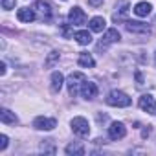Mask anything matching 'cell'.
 <instances>
[{
	"label": "cell",
	"mask_w": 156,
	"mask_h": 156,
	"mask_svg": "<svg viewBox=\"0 0 156 156\" xmlns=\"http://www.w3.org/2000/svg\"><path fill=\"white\" fill-rule=\"evenodd\" d=\"M0 75H6V62H0Z\"/></svg>",
	"instance_id": "83f0119b"
},
{
	"label": "cell",
	"mask_w": 156,
	"mask_h": 156,
	"mask_svg": "<svg viewBox=\"0 0 156 156\" xmlns=\"http://www.w3.org/2000/svg\"><path fill=\"white\" fill-rule=\"evenodd\" d=\"M90 30L94 31V33H101V31H105V28H107V22H105V19L103 17H94V19H90Z\"/></svg>",
	"instance_id": "e0dca14e"
},
{
	"label": "cell",
	"mask_w": 156,
	"mask_h": 156,
	"mask_svg": "<svg viewBox=\"0 0 156 156\" xmlns=\"http://www.w3.org/2000/svg\"><path fill=\"white\" fill-rule=\"evenodd\" d=\"M154 64H156V53H154Z\"/></svg>",
	"instance_id": "f1b7e54d"
},
{
	"label": "cell",
	"mask_w": 156,
	"mask_h": 156,
	"mask_svg": "<svg viewBox=\"0 0 156 156\" xmlns=\"http://www.w3.org/2000/svg\"><path fill=\"white\" fill-rule=\"evenodd\" d=\"M81 96H83V99H87V101L94 99V98L98 96V85L92 83V81H85L83 87H81Z\"/></svg>",
	"instance_id": "8fae6325"
},
{
	"label": "cell",
	"mask_w": 156,
	"mask_h": 156,
	"mask_svg": "<svg viewBox=\"0 0 156 156\" xmlns=\"http://www.w3.org/2000/svg\"><path fill=\"white\" fill-rule=\"evenodd\" d=\"M151 9H152V6H151L149 2H138L132 11H134L138 17H147V15H151Z\"/></svg>",
	"instance_id": "d6986e66"
},
{
	"label": "cell",
	"mask_w": 156,
	"mask_h": 156,
	"mask_svg": "<svg viewBox=\"0 0 156 156\" xmlns=\"http://www.w3.org/2000/svg\"><path fill=\"white\" fill-rule=\"evenodd\" d=\"M77 64L83 66V68H92L96 64V61L88 51H83V53H79V57H77Z\"/></svg>",
	"instance_id": "ac0fdd59"
},
{
	"label": "cell",
	"mask_w": 156,
	"mask_h": 156,
	"mask_svg": "<svg viewBox=\"0 0 156 156\" xmlns=\"http://www.w3.org/2000/svg\"><path fill=\"white\" fill-rule=\"evenodd\" d=\"M33 9H35L37 17L41 20H44V22H50L51 20V15L53 13H51V6H50L48 0H37L35 6H33Z\"/></svg>",
	"instance_id": "277c9868"
},
{
	"label": "cell",
	"mask_w": 156,
	"mask_h": 156,
	"mask_svg": "<svg viewBox=\"0 0 156 156\" xmlns=\"http://www.w3.org/2000/svg\"><path fill=\"white\" fill-rule=\"evenodd\" d=\"M50 81H51V92H55V94H57V92H61L62 85L66 83L61 72H53V73H51V79H50Z\"/></svg>",
	"instance_id": "9a60e30c"
},
{
	"label": "cell",
	"mask_w": 156,
	"mask_h": 156,
	"mask_svg": "<svg viewBox=\"0 0 156 156\" xmlns=\"http://www.w3.org/2000/svg\"><path fill=\"white\" fill-rule=\"evenodd\" d=\"M57 125V121L53 118H44V116H39L33 119V127L37 130H53Z\"/></svg>",
	"instance_id": "30bf717a"
},
{
	"label": "cell",
	"mask_w": 156,
	"mask_h": 156,
	"mask_svg": "<svg viewBox=\"0 0 156 156\" xmlns=\"http://www.w3.org/2000/svg\"><path fill=\"white\" fill-rule=\"evenodd\" d=\"M68 22L72 26H83L87 22V15L81 8H72L70 13H68Z\"/></svg>",
	"instance_id": "9c48e42d"
},
{
	"label": "cell",
	"mask_w": 156,
	"mask_h": 156,
	"mask_svg": "<svg viewBox=\"0 0 156 156\" xmlns=\"http://www.w3.org/2000/svg\"><path fill=\"white\" fill-rule=\"evenodd\" d=\"M138 107H140L143 112H147V114H154V112H156V99H154L151 94H143V96L140 98V101H138Z\"/></svg>",
	"instance_id": "52a82bcc"
},
{
	"label": "cell",
	"mask_w": 156,
	"mask_h": 156,
	"mask_svg": "<svg viewBox=\"0 0 156 156\" xmlns=\"http://www.w3.org/2000/svg\"><path fill=\"white\" fill-rule=\"evenodd\" d=\"M0 119H2L4 125H15L19 121V118L15 116V112H11L9 108H2V110H0Z\"/></svg>",
	"instance_id": "2e32d148"
},
{
	"label": "cell",
	"mask_w": 156,
	"mask_h": 156,
	"mask_svg": "<svg viewBox=\"0 0 156 156\" xmlns=\"http://www.w3.org/2000/svg\"><path fill=\"white\" fill-rule=\"evenodd\" d=\"M70 127H72V132H73L75 136H79V138H85V136L90 134V125H88V121H87L83 116L73 118V119L70 121Z\"/></svg>",
	"instance_id": "3957f363"
},
{
	"label": "cell",
	"mask_w": 156,
	"mask_h": 156,
	"mask_svg": "<svg viewBox=\"0 0 156 156\" xmlns=\"http://www.w3.org/2000/svg\"><path fill=\"white\" fill-rule=\"evenodd\" d=\"M103 2H105V0H88V4L92 8H99V6H103Z\"/></svg>",
	"instance_id": "4316f807"
},
{
	"label": "cell",
	"mask_w": 156,
	"mask_h": 156,
	"mask_svg": "<svg viewBox=\"0 0 156 156\" xmlns=\"http://www.w3.org/2000/svg\"><path fill=\"white\" fill-rule=\"evenodd\" d=\"M41 151L48 152V154H55V147H53V140H44L41 143Z\"/></svg>",
	"instance_id": "44dd1931"
},
{
	"label": "cell",
	"mask_w": 156,
	"mask_h": 156,
	"mask_svg": "<svg viewBox=\"0 0 156 156\" xmlns=\"http://www.w3.org/2000/svg\"><path fill=\"white\" fill-rule=\"evenodd\" d=\"M136 81H138V83H136V87H138V88H141V87H143V75H141V72H136Z\"/></svg>",
	"instance_id": "d4e9b609"
},
{
	"label": "cell",
	"mask_w": 156,
	"mask_h": 156,
	"mask_svg": "<svg viewBox=\"0 0 156 156\" xmlns=\"http://www.w3.org/2000/svg\"><path fill=\"white\" fill-rule=\"evenodd\" d=\"M130 103H132L130 98H129L125 92H121V90H112V92H108V96H107V105H110V107L123 108V107H129Z\"/></svg>",
	"instance_id": "7a4b0ae2"
},
{
	"label": "cell",
	"mask_w": 156,
	"mask_h": 156,
	"mask_svg": "<svg viewBox=\"0 0 156 156\" xmlns=\"http://www.w3.org/2000/svg\"><path fill=\"white\" fill-rule=\"evenodd\" d=\"M8 143H9V140H8V136H6V134H2V136H0V151H6V147H8Z\"/></svg>",
	"instance_id": "cb8c5ba5"
},
{
	"label": "cell",
	"mask_w": 156,
	"mask_h": 156,
	"mask_svg": "<svg viewBox=\"0 0 156 156\" xmlns=\"http://www.w3.org/2000/svg\"><path fill=\"white\" fill-rule=\"evenodd\" d=\"M119 39H121L119 31H118L116 28H110V30L105 31V35H103L101 42L98 44V48H103V50H105L107 46H110V44H114V42H119Z\"/></svg>",
	"instance_id": "8992f818"
},
{
	"label": "cell",
	"mask_w": 156,
	"mask_h": 156,
	"mask_svg": "<svg viewBox=\"0 0 156 156\" xmlns=\"http://www.w3.org/2000/svg\"><path fill=\"white\" fill-rule=\"evenodd\" d=\"M64 152H66L68 156H83V154H85V147H83V143H79V141H73V143H68V145H66Z\"/></svg>",
	"instance_id": "5bb4252c"
},
{
	"label": "cell",
	"mask_w": 156,
	"mask_h": 156,
	"mask_svg": "<svg viewBox=\"0 0 156 156\" xmlns=\"http://www.w3.org/2000/svg\"><path fill=\"white\" fill-rule=\"evenodd\" d=\"M17 19H19L20 22H33V20L37 19V13H35L33 8H20V9L17 11Z\"/></svg>",
	"instance_id": "4fadbf2b"
},
{
	"label": "cell",
	"mask_w": 156,
	"mask_h": 156,
	"mask_svg": "<svg viewBox=\"0 0 156 156\" xmlns=\"http://www.w3.org/2000/svg\"><path fill=\"white\" fill-rule=\"evenodd\" d=\"M73 39L79 42L81 46H87V44H90V42H92V35H90L88 31H85V30L75 31V33H73Z\"/></svg>",
	"instance_id": "ffe728a7"
},
{
	"label": "cell",
	"mask_w": 156,
	"mask_h": 156,
	"mask_svg": "<svg viewBox=\"0 0 156 156\" xmlns=\"http://www.w3.org/2000/svg\"><path fill=\"white\" fill-rule=\"evenodd\" d=\"M70 26H72V24H62V26H61V31H62L64 37H70Z\"/></svg>",
	"instance_id": "484cf974"
},
{
	"label": "cell",
	"mask_w": 156,
	"mask_h": 156,
	"mask_svg": "<svg viewBox=\"0 0 156 156\" xmlns=\"http://www.w3.org/2000/svg\"><path fill=\"white\" fill-rule=\"evenodd\" d=\"M87 81V77L83 72H73L68 75V79H66V87H68V92L70 96H77V92H81V87L83 83Z\"/></svg>",
	"instance_id": "6da1fadb"
},
{
	"label": "cell",
	"mask_w": 156,
	"mask_h": 156,
	"mask_svg": "<svg viewBox=\"0 0 156 156\" xmlns=\"http://www.w3.org/2000/svg\"><path fill=\"white\" fill-rule=\"evenodd\" d=\"M62 2H66V0H62Z\"/></svg>",
	"instance_id": "f546056e"
},
{
	"label": "cell",
	"mask_w": 156,
	"mask_h": 156,
	"mask_svg": "<svg viewBox=\"0 0 156 156\" xmlns=\"http://www.w3.org/2000/svg\"><path fill=\"white\" fill-rule=\"evenodd\" d=\"M127 136V127L121 121H112L108 127V138L110 140H121Z\"/></svg>",
	"instance_id": "ba28073f"
},
{
	"label": "cell",
	"mask_w": 156,
	"mask_h": 156,
	"mask_svg": "<svg viewBox=\"0 0 156 156\" xmlns=\"http://www.w3.org/2000/svg\"><path fill=\"white\" fill-rule=\"evenodd\" d=\"M15 4H17V0H2V8H4L6 11L13 9V8H15Z\"/></svg>",
	"instance_id": "603a6c76"
},
{
	"label": "cell",
	"mask_w": 156,
	"mask_h": 156,
	"mask_svg": "<svg viewBox=\"0 0 156 156\" xmlns=\"http://www.w3.org/2000/svg\"><path fill=\"white\" fill-rule=\"evenodd\" d=\"M116 13H114V22H125L127 19V11H129V2H127V0H119V4H116Z\"/></svg>",
	"instance_id": "7c38bea8"
},
{
	"label": "cell",
	"mask_w": 156,
	"mask_h": 156,
	"mask_svg": "<svg viewBox=\"0 0 156 156\" xmlns=\"http://www.w3.org/2000/svg\"><path fill=\"white\" fill-rule=\"evenodd\" d=\"M125 30L129 33H138V35H151V26L140 20H125Z\"/></svg>",
	"instance_id": "5b68a950"
},
{
	"label": "cell",
	"mask_w": 156,
	"mask_h": 156,
	"mask_svg": "<svg viewBox=\"0 0 156 156\" xmlns=\"http://www.w3.org/2000/svg\"><path fill=\"white\" fill-rule=\"evenodd\" d=\"M59 57H61L59 51H51V53L48 55V59H46V68H53V64L59 61Z\"/></svg>",
	"instance_id": "7402d4cb"
}]
</instances>
